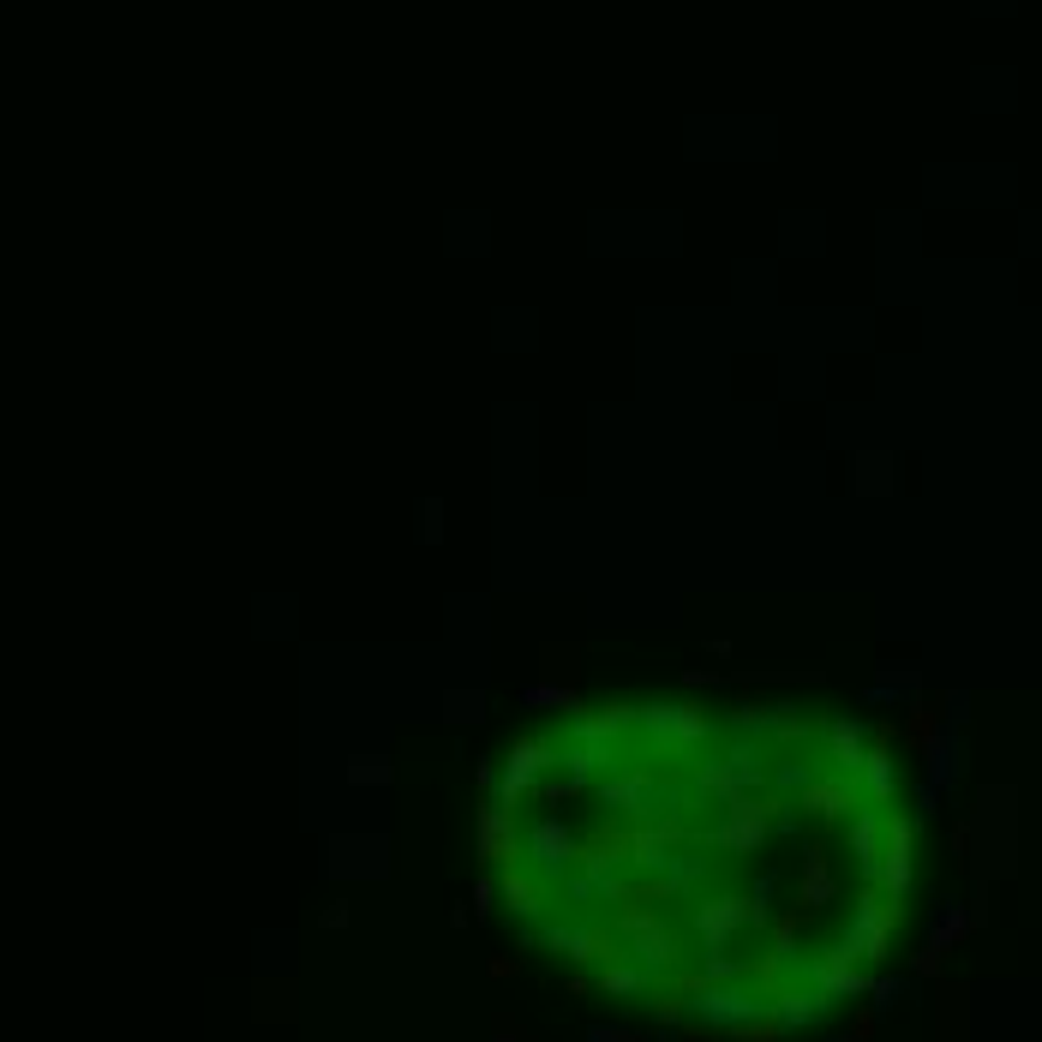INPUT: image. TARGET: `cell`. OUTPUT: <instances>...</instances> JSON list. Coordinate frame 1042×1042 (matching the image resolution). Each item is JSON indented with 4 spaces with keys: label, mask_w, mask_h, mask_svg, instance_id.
I'll return each instance as SVG.
<instances>
[{
    "label": "cell",
    "mask_w": 1042,
    "mask_h": 1042,
    "mask_svg": "<svg viewBox=\"0 0 1042 1042\" xmlns=\"http://www.w3.org/2000/svg\"><path fill=\"white\" fill-rule=\"evenodd\" d=\"M611 947H618L623 959H636L641 971H653L659 982H678L689 952H695L689 935H683V922H671L653 899H641V893L611 911Z\"/></svg>",
    "instance_id": "7a4b0ae2"
},
{
    "label": "cell",
    "mask_w": 1042,
    "mask_h": 1042,
    "mask_svg": "<svg viewBox=\"0 0 1042 1042\" xmlns=\"http://www.w3.org/2000/svg\"><path fill=\"white\" fill-rule=\"evenodd\" d=\"M671 989L683 994L689 1019H695L701 1031H719V1036H743L750 1024H767V1012H773V989L761 977H731V982L678 977Z\"/></svg>",
    "instance_id": "5b68a950"
},
{
    "label": "cell",
    "mask_w": 1042,
    "mask_h": 1042,
    "mask_svg": "<svg viewBox=\"0 0 1042 1042\" xmlns=\"http://www.w3.org/2000/svg\"><path fill=\"white\" fill-rule=\"evenodd\" d=\"M869 750H875V743H869V725H863V719L833 713L827 725H821V755H827V767L863 773V755H869Z\"/></svg>",
    "instance_id": "4fadbf2b"
},
{
    "label": "cell",
    "mask_w": 1042,
    "mask_h": 1042,
    "mask_svg": "<svg viewBox=\"0 0 1042 1042\" xmlns=\"http://www.w3.org/2000/svg\"><path fill=\"white\" fill-rule=\"evenodd\" d=\"M546 767H557L551 731H539V737H522L516 750H509V761H504V780H497V797H492V803H509V809H516L522 797H534V791H539Z\"/></svg>",
    "instance_id": "30bf717a"
},
{
    "label": "cell",
    "mask_w": 1042,
    "mask_h": 1042,
    "mask_svg": "<svg viewBox=\"0 0 1042 1042\" xmlns=\"http://www.w3.org/2000/svg\"><path fill=\"white\" fill-rule=\"evenodd\" d=\"M833 994H821V989H809V982H785V989H773V1012H767V1024L780 1036H791V1031H809V1024H821V1019H833Z\"/></svg>",
    "instance_id": "8fae6325"
},
{
    "label": "cell",
    "mask_w": 1042,
    "mask_h": 1042,
    "mask_svg": "<svg viewBox=\"0 0 1042 1042\" xmlns=\"http://www.w3.org/2000/svg\"><path fill=\"white\" fill-rule=\"evenodd\" d=\"M497 1042H522V1036H509V1031H504V1036H497Z\"/></svg>",
    "instance_id": "d4e9b609"
},
{
    "label": "cell",
    "mask_w": 1042,
    "mask_h": 1042,
    "mask_svg": "<svg viewBox=\"0 0 1042 1042\" xmlns=\"http://www.w3.org/2000/svg\"><path fill=\"white\" fill-rule=\"evenodd\" d=\"M557 731H569V737H587V743H618L636 731V708L629 701H611V708H594V713H576L564 719Z\"/></svg>",
    "instance_id": "5bb4252c"
},
{
    "label": "cell",
    "mask_w": 1042,
    "mask_h": 1042,
    "mask_svg": "<svg viewBox=\"0 0 1042 1042\" xmlns=\"http://www.w3.org/2000/svg\"><path fill=\"white\" fill-rule=\"evenodd\" d=\"M587 1042H636V1036L618 1031V1024H594V1031H587Z\"/></svg>",
    "instance_id": "7402d4cb"
},
{
    "label": "cell",
    "mask_w": 1042,
    "mask_h": 1042,
    "mask_svg": "<svg viewBox=\"0 0 1042 1042\" xmlns=\"http://www.w3.org/2000/svg\"><path fill=\"white\" fill-rule=\"evenodd\" d=\"M474 905H479V917H486L492 905H497V887H492V880H479V887H474Z\"/></svg>",
    "instance_id": "603a6c76"
},
{
    "label": "cell",
    "mask_w": 1042,
    "mask_h": 1042,
    "mask_svg": "<svg viewBox=\"0 0 1042 1042\" xmlns=\"http://www.w3.org/2000/svg\"><path fill=\"white\" fill-rule=\"evenodd\" d=\"M504 899H509V911H516V917H539V911H546V887H539L534 875H522V869H504Z\"/></svg>",
    "instance_id": "d6986e66"
},
{
    "label": "cell",
    "mask_w": 1042,
    "mask_h": 1042,
    "mask_svg": "<svg viewBox=\"0 0 1042 1042\" xmlns=\"http://www.w3.org/2000/svg\"><path fill=\"white\" fill-rule=\"evenodd\" d=\"M636 755L623 761H648V767H695L708 755V743L719 737L713 713L695 708V701H641L636 708Z\"/></svg>",
    "instance_id": "6da1fadb"
},
{
    "label": "cell",
    "mask_w": 1042,
    "mask_h": 1042,
    "mask_svg": "<svg viewBox=\"0 0 1042 1042\" xmlns=\"http://www.w3.org/2000/svg\"><path fill=\"white\" fill-rule=\"evenodd\" d=\"M348 780H354V785H378V780H384V785H390V761H372V755H360L354 767H348Z\"/></svg>",
    "instance_id": "ffe728a7"
},
{
    "label": "cell",
    "mask_w": 1042,
    "mask_h": 1042,
    "mask_svg": "<svg viewBox=\"0 0 1042 1042\" xmlns=\"http://www.w3.org/2000/svg\"><path fill=\"white\" fill-rule=\"evenodd\" d=\"M695 809H719L708 827L695 821V839L713 850V857H755L761 845L773 839V803L761 797H731V803H695Z\"/></svg>",
    "instance_id": "52a82bcc"
},
{
    "label": "cell",
    "mask_w": 1042,
    "mask_h": 1042,
    "mask_svg": "<svg viewBox=\"0 0 1042 1042\" xmlns=\"http://www.w3.org/2000/svg\"><path fill=\"white\" fill-rule=\"evenodd\" d=\"M474 780H479V785H492V791H497V780H504V773H497V767H492V761H479V767H474Z\"/></svg>",
    "instance_id": "cb8c5ba5"
},
{
    "label": "cell",
    "mask_w": 1042,
    "mask_h": 1042,
    "mask_svg": "<svg viewBox=\"0 0 1042 1042\" xmlns=\"http://www.w3.org/2000/svg\"><path fill=\"white\" fill-rule=\"evenodd\" d=\"M857 780H863V791H869V803H880V809H887L893 791H899V773H893V755H887V750H869V755H863V773H857Z\"/></svg>",
    "instance_id": "e0dca14e"
},
{
    "label": "cell",
    "mask_w": 1042,
    "mask_h": 1042,
    "mask_svg": "<svg viewBox=\"0 0 1042 1042\" xmlns=\"http://www.w3.org/2000/svg\"><path fill=\"white\" fill-rule=\"evenodd\" d=\"M767 761L773 750L761 737H743V731H725V737L708 743V755L689 767V797L695 803H731V797H755L767 785Z\"/></svg>",
    "instance_id": "277c9868"
},
{
    "label": "cell",
    "mask_w": 1042,
    "mask_h": 1042,
    "mask_svg": "<svg viewBox=\"0 0 1042 1042\" xmlns=\"http://www.w3.org/2000/svg\"><path fill=\"white\" fill-rule=\"evenodd\" d=\"M522 708H527V713L557 708L564 719H576V713H587V701L576 695V689H564V683H527V689H522Z\"/></svg>",
    "instance_id": "2e32d148"
},
{
    "label": "cell",
    "mask_w": 1042,
    "mask_h": 1042,
    "mask_svg": "<svg viewBox=\"0 0 1042 1042\" xmlns=\"http://www.w3.org/2000/svg\"><path fill=\"white\" fill-rule=\"evenodd\" d=\"M522 857V821L509 803H486L479 809V863H497V869H516Z\"/></svg>",
    "instance_id": "7c38bea8"
},
{
    "label": "cell",
    "mask_w": 1042,
    "mask_h": 1042,
    "mask_svg": "<svg viewBox=\"0 0 1042 1042\" xmlns=\"http://www.w3.org/2000/svg\"><path fill=\"white\" fill-rule=\"evenodd\" d=\"M522 941H534V947H546V952H557V959H576V964H587V959H611V935L599 929L594 917H551V922H539V929H522Z\"/></svg>",
    "instance_id": "9c48e42d"
},
{
    "label": "cell",
    "mask_w": 1042,
    "mask_h": 1042,
    "mask_svg": "<svg viewBox=\"0 0 1042 1042\" xmlns=\"http://www.w3.org/2000/svg\"><path fill=\"white\" fill-rule=\"evenodd\" d=\"M599 989L606 994H618V1001H653L666 982H659L653 971H641L636 959H623V952H611L606 959V971H599Z\"/></svg>",
    "instance_id": "9a60e30c"
},
{
    "label": "cell",
    "mask_w": 1042,
    "mask_h": 1042,
    "mask_svg": "<svg viewBox=\"0 0 1042 1042\" xmlns=\"http://www.w3.org/2000/svg\"><path fill=\"white\" fill-rule=\"evenodd\" d=\"M750 929H767V922H761V911L750 905V893H731V887L695 893L689 911H683V935H689V947H695L701 959H708V952H731Z\"/></svg>",
    "instance_id": "8992f818"
},
{
    "label": "cell",
    "mask_w": 1042,
    "mask_h": 1042,
    "mask_svg": "<svg viewBox=\"0 0 1042 1042\" xmlns=\"http://www.w3.org/2000/svg\"><path fill=\"white\" fill-rule=\"evenodd\" d=\"M833 893H839V880H833L827 857L809 850V863H803V911H821V905H833Z\"/></svg>",
    "instance_id": "ac0fdd59"
},
{
    "label": "cell",
    "mask_w": 1042,
    "mask_h": 1042,
    "mask_svg": "<svg viewBox=\"0 0 1042 1042\" xmlns=\"http://www.w3.org/2000/svg\"><path fill=\"white\" fill-rule=\"evenodd\" d=\"M599 809L623 827H641V821H666L678 809H695L689 797V780H671L666 767H648V761H623L599 780Z\"/></svg>",
    "instance_id": "3957f363"
},
{
    "label": "cell",
    "mask_w": 1042,
    "mask_h": 1042,
    "mask_svg": "<svg viewBox=\"0 0 1042 1042\" xmlns=\"http://www.w3.org/2000/svg\"><path fill=\"white\" fill-rule=\"evenodd\" d=\"M486 713V695H450V719H479Z\"/></svg>",
    "instance_id": "44dd1931"
},
{
    "label": "cell",
    "mask_w": 1042,
    "mask_h": 1042,
    "mask_svg": "<svg viewBox=\"0 0 1042 1042\" xmlns=\"http://www.w3.org/2000/svg\"><path fill=\"white\" fill-rule=\"evenodd\" d=\"M581 833L569 827L557 809H539V815H527V827H522V857H527V875L539 880V887H557L569 869H576V857H581Z\"/></svg>",
    "instance_id": "ba28073f"
}]
</instances>
